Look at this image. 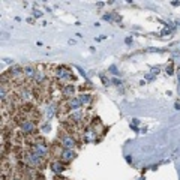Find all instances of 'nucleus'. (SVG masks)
<instances>
[{"label": "nucleus", "instance_id": "obj_1", "mask_svg": "<svg viewBox=\"0 0 180 180\" xmlns=\"http://www.w3.org/2000/svg\"><path fill=\"white\" fill-rule=\"evenodd\" d=\"M23 162L26 164L27 167L35 168V170H39V168L45 167V159L39 158V156H36V155L32 153L30 150H27L26 153H24V156H23Z\"/></svg>", "mask_w": 180, "mask_h": 180}, {"label": "nucleus", "instance_id": "obj_2", "mask_svg": "<svg viewBox=\"0 0 180 180\" xmlns=\"http://www.w3.org/2000/svg\"><path fill=\"white\" fill-rule=\"evenodd\" d=\"M29 150L35 153L36 156H39V158H42V159H47L48 158V155L51 153V149L47 146V143L41 140V141H38V143H35L32 146H29Z\"/></svg>", "mask_w": 180, "mask_h": 180}, {"label": "nucleus", "instance_id": "obj_3", "mask_svg": "<svg viewBox=\"0 0 180 180\" xmlns=\"http://www.w3.org/2000/svg\"><path fill=\"white\" fill-rule=\"evenodd\" d=\"M18 128H20V131H21V134L23 135H26V137H32V135H35L36 134V122L32 119H26L23 120L20 125H18Z\"/></svg>", "mask_w": 180, "mask_h": 180}, {"label": "nucleus", "instance_id": "obj_4", "mask_svg": "<svg viewBox=\"0 0 180 180\" xmlns=\"http://www.w3.org/2000/svg\"><path fill=\"white\" fill-rule=\"evenodd\" d=\"M54 77H56V80L65 81V83H68L71 80H75V77L71 74V69L68 66H57L54 69Z\"/></svg>", "mask_w": 180, "mask_h": 180}, {"label": "nucleus", "instance_id": "obj_5", "mask_svg": "<svg viewBox=\"0 0 180 180\" xmlns=\"http://www.w3.org/2000/svg\"><path fill=\"white\" fill-rule=\"evenodd\" d=\"M59 144L62 147H65V149H75L78 146V141L77 138L74 137L72 134H69V132H63L59 138Z\"/></svg>", "mask_w": 180, "mask_h": 180}, {"label": "nucleus", "instance_id": "obj_6", "mask_svg": "<svg viewBox=\"0 0 180 180\" xmlns=\"http://www.w3.org/2000/svg\"><path fill=\"white\" fill-rule=\"evenodd\" d=\"M57 159H60V161H63L65 164H69L72 162L74 159H77V152H75V149H62L60 150V155Z\"/></svg>", "mask_w": 180, "mask_h": 180}, {"label": "nucleus", "instance_id": "obj_7", "mask_svg": "<svg viewBox=\"0 0 180 180\" xmlns=\"http://www.w3.org/2000/svg\"><path fill=\"white\" fill-rule=\"evenodd\" d=\"M66 167H68V164H65L63 161H60V159H54L51 164H50V168H51V171L56 174V176H60L62 173L66 170Z\"/></svg>", "mask_w": 180, "mask_h": 180}, {"label": "nucleus", "instance_id": "obj_8", "mask_svg": "<svg viewBox=\"0 0 180 180\" xmlns=\"http://www.w3.org/2000/svg\"><path fill=\"white\" fill-rule=\"evenodd\" d=\"M66 105H68V110H69V111L81 110V107H83L81 101L78 99V96H75V98H71V99H66Z\"/></svg>", "mask_w": 180, "mask_h": 180}, {"label": "nucleus", "instance_id": "obj_9", "mask_svg": "<svg viewBox=\"0 0 180 180\" xmlns=\"http://www.w3.org/2000/svg\"><path fill=\"white\" fill-rule=\"evenodd\" d=\"M84 114H86V113L83 111V110H75V111L69 113V119H71V122H74L75 125H78L80 122L84 120Z\"/></svg>", "mask_w": 180, "mask_h": 180}, {"label": "nucleus", "instance_id": "obj_10", "mask_svg": "<svg viewBox=\"0 0 180 180\" xmlns=\"http://www.w3.org/2000/svg\"><path fill=\"white\" fill-rule=\"evenodd\" d=\"M75 87L72 86V84H65V86L62 87V95L66 98V99H71V98H75Z\"/></svg>", "mask_w": 180, "mask_h": 180}, {"label": "nucleus", "instance_id": "obj_11", "mask_svg": "<svg viewBox=\"0 0 180 180\" xmlns=\"http://www.w3.org/2000/svg\"><path fill=\"white\" fill-rule=\"evenodd\" d=\"M96 137H98V134L93 131L92 126H87V128L84 129L83 138H84V141H86V143H92V141H95V138H96Z\"/></svg>", "mask_w": 180, "mask_h": 180}, {"label": "nucleus", "instance_id": "obj_12", "mask_svg": "<svg viewBox=\"0 0 180 180\" xmlns=\"http://www.w3.org/2000/svg\"><path fill=\"white\" fill-rule=\"evenodd\" d=\"M8 74H9V77H12L14 80H17V81H20V77H24L23 68H20V66H12Z\"/></svg>", "mask_w": 180, "mask_h": 180}, {"label": "nucleus", "instance_id": "obj_13", "mask_svg": "<svg viewBox=\"0 0 180 180\" xmlns=\"http://www.w3.org/2000/svg\"><path fill=\"white\" fill-rule=\"evenodd\" d=\"M23 72H24V77L27 80H35V75H36V72H38V69L32 66V65H27L23 68Z\"/></svg>", "mask_w": 180, "mask_h": 180}, {"label": "nucleus", "instance_id": "obj_14", "mask_svg": "<svg viewBox=\"0 0 180 180\" xmlns=\"http://www.w3.org/2000/svg\"><path fill=\"white\" fill-rule=\"evenodd\" d=\"M78 99L81 101L83 105H90V104L93 102V96H92V93H86V92H81V93L78 95Z\"/></svg>", "mask_w": 180, "mask_h": 180}, {"label": "nucleus", "instance_id": "obj_15", "mask_svg": "<svg viewBox=\"0 0 180 180\" xmlns=\"http://www.w3.org/2000/svg\"><path fill=\"white\" fill-rule=\"evenodd\" d=\"M20 101L30 102V101H32V90H30V89H21V90H20Z\"/></svg>", "mask_w": 180, "mask_h": 180}, {"label": "nucleus", "instance_id": "obj_16", "mask_svg": "<svg viewBox=\"0 0 180 180\" xmlns=\"http://www.w3.org/2000/svg\"><path fill=\"white\" fill-rule=\"evenodd\" d=\"M45 78H47V75H45V72H44L42 69L38 68V72H36V75H35V83L36 84H44L45 83Z\"/></svg>", "mask_w": 180, "mask_h": 180}, {"label": "nucleus", "instance_id": "obj_17", "mask_svg": "<svg viewBox=\"0 0 180 180\" xmlns=\"http://www.w3.org/2000/svg\"><path fill=\"white\" fill-rule=\"evenodd\" d=\"M56 111H57V104L51 102L48 105V110H47V119H51L53 116L56 114Z\"/></svg>", "mask_w": 180, "mask_h": 180}, {"label": "nucleus", "instance_id": "obj_18", "mask_svg": "<svg viewBox=\"0 0 180 180\" xmlns=\"http://www.w3.org/2000/svg\"><path fill=\"white\" fill-rule=\"evenodd\" d=\"M101 81H102V84L104 86H110V84H111V81H110V80H108V78L105 77V75H101Z\"/></svg>", "mask_w": 180, "mask_h": 180}, {"label": "nucleus", "instance_id": "obj_19", "mask_svg": "<svg viewBox=\"0 0 180 180\" xmlns=\"http://www.w3.org/2000/svg\"><path fill=\"white\" fill-rule=\"evenodd\" d=\"M110 72H111L113 75H119V69H117V66H116V65L110 66Z\"/></svg>", "mask_w": 180, "mask_h": 180}, {"label": "nucleus", "instance_id": "obj_20", "mask_svg": "<svg viewBox=\"0 0 180 180\" xmlns=\"http://www.w3.org/2000/svg\"><path fill=\"white\" fill-rule=\"evenodd\" d=\"M50 131H51V126H50V123H45V125L42 126V132H44V134H48Z\"/></svg>", "mask_w": 180, "mask_h": 180}, {"label": "nucleus", "instance_id": "obj_21", "mask_svg": "<svg viewBox=\"0 0 180 180\" xmlns=\"http://www.w3.org/2000/svg\"><path fill=\"white\" fill-rule=\"evenodd\" d=\"M111 84H114V86H122V80L120 78H111Z\"/></svg>", "mask_w": 180, "mask_h": 180}, {"label": "nucleus", "instance_id": "obj_22", "mask_svg": "<svg viewBox=\"0 0 180 180\" xmlns=\"http://www.w3.org/2000/svg\"><path fill=\"white\" fill-rule=\"evenodd\" d=\"M146 51L147 53H162L164 50H161V48H155V47H150V48H147Z\"/></svg>", "mask_w": 180, "mask_h": 180}, {"label": "nucleus", "instance_id": "obj_23", "mask_svg": "<svg viewBox=\"0 0 180 180\" xmlns=\"http://www.w3.org/2000/svg\"><path fill=\"white\" fill-rule=\"evenodd\" d=\"M165 72H167L168 75H173V74H174V66H173V65H168L167 69H165Z\"/></svg>", "mask_w": 180, "mask_h": 180}, {"label": "nucleus", "instance_id": "obj_24", "mask_svg": "<svg viewBox=\"0 0 180 180\" xmlns=\"http://www.w3.org/2000/svg\"><path fill=\"white\" fill-rule=\"evenodd\" d=\"M155 78H156V75L150 72V74H147V75H146V81H153Z\"/></svg>", "mask_w": 180, "mask_h": 180}, {"label": "nucleus", "instance_id": "obj_25", "mask_svg": "<svg viewBox=\"0 0 180 180\" xmlns=\"http://www.w3.org/2000/svg\"><path fill=\"white\" fill-rule=\"evenodd\" d=\"M77 71L80 72V75H81V77H83V78H86V72H84V69L81 68V66H77Z\"/></svg>", "mask_w": 180, "mask_h": 180}, {"label": "nucleus", "instance_id": "obj_26", "mask_svg": "<svg viewBox=\"0 0 180 180\" xmlns=\"http://www.w3.org/2000/svg\"><path fill=\"white\" fill-rule=\"evenodd\" d=\"M102 18L105 20V21H108V23H111V21H113V18H111V15H110V14H105Z\"/></svg>", "mask_w": 180, "mask_h": 180}, {"label": "nucleus", "instance_id": "obj_27", "mask_svg": "<svg viewBox=\"0 0 180 180\" xmlns=\"http://www.w3.org/2000/svg\"><path fill=\"white\" fill-rule=\"evenodd\" d=\"M171 33V30H170V29H164L162 30V36H167V35H170Z\"/></svg>", "mask_w": 180, "mask_h": 180}, {"label": "nucleus", "instance_id": "obj_28", "mask_svg": "<svg viewBox=\"0 0 180 180\" xmlns=\"http://www.w3.org/2000/svg\"><path fill=\"white\" fill-rule=\"evenodd\" d=\"M125 42H126V45H132V38H126Z\"/></svg>", "mask_w": 180, "mask_h": 180}, {"label": "nucleus", "instance_id": "obj_29", "mask_svg": "<svg viewBox=\"0 0 180 180\" xmlns=\"http://www.w3.org/2000/svg\"><path fill=\"white\" fill-rule=\"evenodd\" d=\"M35 17H36V18L42 17V12H39V11H35Z\"/></svg>", "mask_w": 180, "mask_h": 180}, {"label": "nucleus", "instance_id": "obj_30", "mask_svg": "<svg viewBox=\"0 0 180 180\" xmlns=\"http://www.w3.org/2000/svg\"><path fill=\"white\" fill-rule=\"evenodd\" d=\"M171 5H173V6H179L180 2H171Z\"/></svg>", "mask_w": 180, "mask_h": 180}, {"label": "nucleus", "instance_id": "obj_31", "mask_svg": "<svg viewBox=\"0 0 180 180\" xmlns=\"http://www.w3.org/2000/svg\"><path fill=\"white\" fill-rule=\"evenodd\" d=\"M174 107H176V110H180V104H179V102L174 104Z\"/></svg>", "mask_w": 180, "mask_h": 180}, {"label": "nucleus", "instance_id": "obj_32", "mask_svg": "<svg viewBox=\"0 0 180 180\" xmlns=\"http://www.w3.org/2000/svg\"><path fill=\"white\" fill-rule=\"evenodd\" d=\"M3 62H5V63H12V60H11V59H5Z\"/></svg>", "mask_w": 180, "mask_h": 180}, {"label": "nucleus", "instance_id": "obj_33", "mask_svg": "<svg viewBox=\"0 0 180 180\" xmlns=\"http://www.w3.org/2000/svg\"><path fill=\"white\" fill-rule=\"evenodd\" d=\"M177 80H179V84H180V71L177 72Z\"/></svg>", "mask_w": 180, "mask_h": 180}, {"label": "nucleus", "instance_id": "obj_34", "mask_svg": "<svg viewBox=\"0 0 180 180\" xmlns=\"http://www.w3.org/2000/svg\"><path fill=\"white\" fill-rule=\"evenodd\" d=\"M12 180H21V179H20V176H15V177H14Z\"/></svg>", "mask_w": 180, "mask_h": 180}, {"label": "nucleus", "instance_id": "obj_35", "mask_svg": "<svg viewBox=\"0 0 180 180\" xmlns=\"http://www.w3.org/2000/svg\"><path fill=\"white\" fill-rule=\"evenodd\" d=\"M177 92H179V95H180V84H179V90H177Z\"/></svg>", "mask_w": 180, "mask_h": 180}]
</instances>
